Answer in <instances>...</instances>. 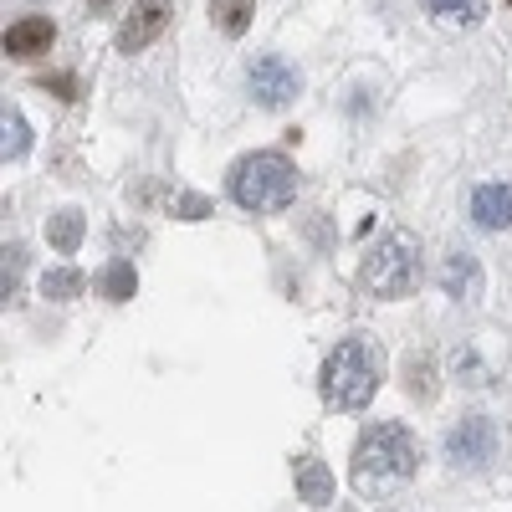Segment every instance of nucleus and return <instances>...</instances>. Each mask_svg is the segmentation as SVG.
I'll return each instance as SVG.
<instances>
[{"label":"nucleus","instance_id":"6","mask_svg":"<svg viewBox=\"0 0 512 512\" xmlns=\"http://www.w3.org/2000/svg\"><path fill=\"white\" fill-rule=\"evenodd\" d=\"M297 93V72L282 62V57H262L251 67V98L262 108H287Z\"/></svg>","mask_w":512,"mask_h":512},{"label":"nucleus","instance_id":"2","mask_svg":"<svg viewBox=\"0 0 512 512\" xmlns=\"http://www.w3.org/2000/svg\"><path fill=\"white\" fill-rule=\"evenodd\" d=\"M384 379V354L369 344V338H344L318 374V390L328 410H364Z\"/></svg>","mask_w":512,"mask_h":512},{"label":"nucleus","instance_id":"18","mask_svg":"<svg viewBox=\"0 0 512 512\" xmlns=\"http://www.w3.org/2000/svg\"><path fill=\"white\" fill-rule=\"evenodd\" d=\"M0 128H6V144H0V154H6V164H11V159H21V154H26V144H31V139H26V123H21L16 113H6V123H0Z\"/></svg>","mask_w":512,"mask_h":512},{"label":"nucleus","instance_id":"17","mask_svg":"<svg viewBox=\"0 0 512 512\" xmlns=\"http://www.w3.org/2000/svg\"><path fill=\"white\" fill-rule=\"evenodd\" d=\"M103 287H108L113 303H123V297H134L139 277H134V267H128V262H113V267H108V277H103Z\"/></svg>","mask_w":512,"mask_h":512},{"label":"nucleus","instance_id":"14","mask_svg":"<svg viewBox=\"0 0 512 512\" xmlns=\"http://www.w3.org/2000/svg\"><path fill=\"white\" fill-rule=\"evenodd\" d=\"M47 241H52L62 256H72L77 241H82V210H62V216H52V221H47Z\"/></svg>","mask_w":512,"mask_h":512},{"label":"nucleus","instance_id":"15","mask_svg":"<svg viewBox=\"0 0 512 512\" xmlns=\"http://www.w3.org/2000/svg\"><path fill=\"white\" fill-rule=\"evenodd\" d=\"M82 287H88V277L72 272V267H52L47 277H41V292H47V297H62V303H67V297H77Z\"/></svg>","mask_w":512,"mask_h":512},{"label":"nucleus","instance_id":"3","mask_svg":"<svg viewBox=\"0 0 512 512\" xmlns=\"http://www.w3.org/2000/svg\"><path fill=\"white\" fill-rule=\"evenodd\" d=\"M231 200L241 210H256V216H267V210H287L297 200V169L287 154H246L236 159L231 169Z\"/></svg>","mask_w":512,"mask_h":512},{"label":"nucleus","instance_id":"10","mask_svg":"<svg viewBox=\"0 0 512 512\" xmlns=\"http://www.w3.org/2000/svg\"><path fill=\"white\" fill-rule=\"evenodd\" d=\"M441 287H446L451 297H482V267H477V256L451 251L446 267H441Z\"/></svg>","mask_w":512,"mask_h":512},{"label":"nucleus","instance_id":"7","mask_svg":"<svg viewBox=\"0 0 512 512\" xmlns=\"http://www.w3.org/2000/svg\"><path fill=\"white\" fill-rule=\"evenodd\" d=\"M164 26H169V0H139V6L128 11L123 31H118V52H128V57L144 52Z\"/></svg>","mask_w":512,"mask_h":512},{"label":"nucleus","instance_id":"19","mask_svg":"<svg viewBox=\"0 0 512 512\" xmlns=\"http://www.w3.org/2000/svg\"><path fill=\"white\" fill-rule=\"evenodd\" d=\"M175 216H180V221H205L210 205H205L200 195H180V200H175Z\"/></svg>","mask_w":512,"mask_h":512},{"label":"nucleus","instance_id":"4","mask_svg":"<svg viewBox=\"0 0 512 512\" xmlns=\"http://www.w3.org/2000/svg\"><path fill=\"white\" fill-rule=\"evenodd\" d=\"M420 282V246L405 231H390L364 256V287L374 297H405Z\"/></svg>","mask_w":512,"mask_h":512},{"label":"nucleus","instance_id":"11","mask_svg":"<svg viewBox=\"0 0 512 512\" xmlns=\"http://www.w3.org/2000/svg\"><path fill=\"white\" fill-rule=\"evenodd\" d=\"M297 502H313V507H323L328 497H333V472L318 461V456H303L297 461Z\"/></svg>","mask_w":512,"mask_h":512},{"label":"nucleus","instance_id":"8","mask_svg":"<svg viewBox=\"0 0 512 512\" xmlns=\"http://www.w3.org/2000/svg\"><path fill=\"white\" fill-rule=\"evenodd\" d=\"M472 221L482 231H507L512 226V185H482L472 195Z\"/></svg>","mask_w":512,"mask_h":512},{"label":"nucleus","instance_id":"13","mask_svg":"<svg viewBox=\"0 0 512 512\" xmlns=\"http://www.w3.org/2000/svg\"><path fill=\"white\" fill-rule=\"evenodd\" d=\"M251 11H256V0H210V21L226 36H241L251 26Z\"/></svg>","mask_w":512,"mask_h":512},{"label":"nucleus","instance_id":"5","mask_svg":"<svg viewBox=\"0 0 512 512\" xmlns=\"http://www.w3.org/2000/svg\"><path fill=\"white\" fill-rule=\"evenodd\" d=\"M492 456H497V425L487 415H466L461 425H451L446 461L456 466V472H482Z\"/></svg>","mask_w":512,"mask_h":512},{"label":"nucleus","instance_id":"12","mask_svg":"<svg viewBox=\"0 0 512 512\" xmlns=\"http://www.w3.org/2000/svg\"><path fill=\"white\" fill-rule=\"evenodd\" d=\"M425 11H431L441 26H477L482 0H425Z\"/></svg>","mask_w":512,"mask_h":512},{"label":"nucleus","instance_id":"9","mask_svg":"<svg viewBox=\"0 0 512 512\" xmlns=\"http://www.w3.org/2000/svg\"><path fill=\"white\" fill-rule=\"evenodd\" d=\"M52 41H57L52 21L31 16V21H16V26L6 31V52H11V57H41V52H52Z\"/></svg>","mask_w":512,"mask_h":512},{"label":"nucleus","instance_id":"16","mask_svg":"<svg viewBox=\"0 0 512 512\" xmlns=\"http://www.w3.org/2000/svg\"><path fill=\"white\" fill-rule=\"evenodd\" d=\"M405 390H410L415 400H436V369H431V359H410Z\"/></svg>","mask_w":512,"mask_h":512},{"label":"nucleus","instance_id":"1","mask_svg":"<svg viewBox=\"0 0 512 512\" xmlns=\"http://www.w3.org/2000/svg\"><path fill=\"white\" fill-rule=\"evenodd\" d=\"M415 466H420V451H415V436L405 431L400 420H379L369 425V431L359 436L354 446V466H349V477L359 492H384V487H400L415 477Z\"/></svg>","mask_w":512,"mask_h":512}]
</instances>
